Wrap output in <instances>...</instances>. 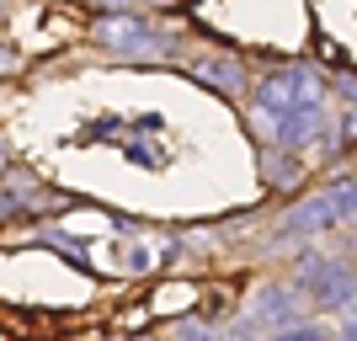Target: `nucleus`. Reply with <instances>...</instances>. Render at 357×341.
I'll return each mask as SVG.
<instances>
[{"instance_id":"f257e3e1","label":"nucleus","mask_w":357,"mask_h":341,"mask_svg":"<svg viewBox=\"0 0 357 341\" xmlns=\"http://www.w3.org/2000/svg\"><path fill=\"white\" fill-rule=\"evenodd\" d=\"M91 43L102 54H118V59H160L176 48L171 32H160L149 16H134V11H112V16H96L91 22Z\"/></svg>"},{"instance_id":"f03ea898","label":"nucleus","mask_w":357,"mask_h":341,"mask_svg":"<svg viewBox=\"0 0 357 341\" xmlns=\"http://www.w3.org/2000/svg\"><path fill=\"white\" fill-rule=\"evenodd\" d=\"M298 288L310 294V304L320 315H342L357 304V272L336 256H304V267H298Z\"/></svg>"},{"instance_id":"7ed1b4c3","label":"nucleus","mask_w":357,"mask_h":341,"mask_svg":"<svg viewBox=\"0 0 357 341\" xmlns=\"http://www.w3.org/2000/svg\"><path fill=\"white\" fill-rule=\"evenodd\" d=\"M256 102L272 107V112H288V107H320L326 102V75L310 70V64H283L256 80Z\"/></svg>"},{"instance_id":"20e7f679","label":"nucleus","mask_w":357,"mask_h":341,"mask_svg":"<svg viewBox=\"0 0 357 341\" xmlns=\"http://www.w3.org/2000/svg\"><path fill=\"white\" fill-rule=\"evenodd\" d=\"M342 219H347V213H342V192H336V187H326L320 197L298 203L294 213L278 224V235H283V240H310V235H320V229H336Z\"/></svg>"},{"instance_id":"39448f33","label":"nucleus","mask_w":357,"mask_h":341,"mask_svg":"<svg viewBox=\"0 0 357 341\" xmlns=\"http://www.w3.org/2000/svg\"><path fill=\"white\" fill-rule=\"evenodd\" d=\"M192 80H203V86L219 91V96H245V91H251V70H245L235 54H197Z\"/></svg>"},{"instance_id":"423d86ee","label":"nucleus","mask_w":357,"mask_h":341,"mask_svg":"<svg viewBox=\"0 0 357 341\" xmlns=\"http://www.w3.org/2000/svg\"><path fill=\"white\" fill-rule=\"evenodd\" d=\"M304 320V310H298V298L288 294V288H272V294H261L256 298V310L240 320L245 331H288V326H298Z\"/></svg>"},{"instance_id":"0eeeda50","label":"nucleus","mask_w":357,"mask_h":341,"mask_svg":"<svg viewBox=\"0 0 357 341\" xmlns=\"http://www.w3.org/2000/svg\"><path fill=\"white\" fill-rule=\"evenodd\" d=\"M261 181L278 187V192H294L304 181V165H298L294 149H278V144H261Z\"/></svg>"},{"instance_id":"6e6552de","label":"nucleus","mask_w":357,"mask_h":341,"mask_svg":"<svg viewBox=\"0 0 357 341\" xmlns=\"http://www.w3.org/2000/svg\"><path fill=\"white\" fill-rule=\"evenodd\" d=\"M331 144L342 149V155H347V149H357V102H347V112L336 118V134H331Z\"/></svg>"},{"instance_id":"1a4fd4ad","label":"nucleus","mask_w":357,"mask_h":341,"mask_svg":"<svg viewBox=\"0 0 357 341\" xmlns=\"http://www.w3.org/2000/svg\"><path fill=\"white\" fill-rule=\"evenodd\" d=\"M11 70H22V54H16V48H6V43H0V75H11Z\"/></svg>"},{"instance_id":"9d476101","label":"nucleus","mask_w":357,"mask_h":341,"mask_svg":"<svg viewBox=\"0 0 357 341\" xmlns=\"http://www.w3.org/2000/svg\"><path fill=\"white\" fill-rule=\"evenodd\" d=\"M336 91H342L347 102H357V80H352V75H342V80H336Z\"/></svg>"},{"instance_id":"9b49d317","label":"nucleus","mask_w":357,"mask_h":341,"mask_svg":"<svg viewBox=\"0 0 357 341\" xmlns=\"http://www.w3.org/2000/svg\"><path fill=\"white\" fill-rule=\"evenodd\" d=\"M0 171H6V149H0Z\"/></svg>"},{"instance_id":"f8f14e48","label":"nucleus","mask_w":357,"mask_h":341,"mask_svg":"<svg viewBox=\"0 0 357 341\" xmlns=\"http://www.w3.org/2000/svg\"><path fill=\"white\" fill-rule=\"evenodd\" d=\"M0 11H6V0H0Z\"/></svg>"}]
</instances>
